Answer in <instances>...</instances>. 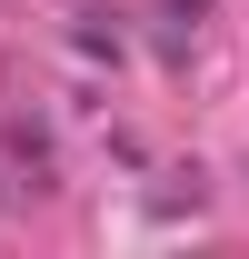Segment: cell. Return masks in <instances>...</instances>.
Masks as SVG:
<instances>
[{"label":"cell","instance_id":"1","mask_svg":"<svg viewBox=\"0 0 249 259\" xmlns=\"http://www.w3.org/2000/svg\"><path fill=\"white\" fill-rule=\"evenodd\" d=\"M80 50H90V60H110V70H120V30H110L100 10H90V20H80Z\"/></svg>","mask_w":249,"mask_h":259}]
</instances>
